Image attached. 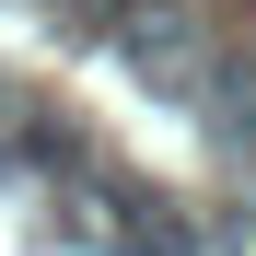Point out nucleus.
Listing matches in <instances>:
<instances>
[{"instance_id": "1", "label": "nucleus", "mask_w": 256, "mask_h": 256, "mask_svg": "<svg viewBox=\"0 0 256 256\" xmlns=\"http://www.w3.org/2000/svg\"><path fill=\"white\" fill-rule=\"evenodd\" d=\"M0 152H12V163H70V128L35 94H0Z\"/></svg>"}]
</instances>
